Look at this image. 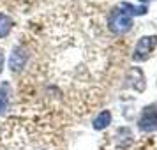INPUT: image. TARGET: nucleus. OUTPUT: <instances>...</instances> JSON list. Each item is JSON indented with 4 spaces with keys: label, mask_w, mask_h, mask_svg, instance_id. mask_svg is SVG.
I'll return each mask as SVG.
<instances>
[{
    "label": "nucleus",
    "mask_w": 157,
    "mask_h": 150,
    "mask_svg": "<svg viewBox=\"0 0 157 150\" xmlns=\"http://www.w3.org/2000/svg\"><path fill=\"white\" fill-rule=\"evenodd\" d=\"M108 25H109V30L113 34L124 36V34H127L129 30L132 29V18L129 14H125L122 9H113L109 18H108Z\"/></svg>",
    "instance_id": "f257e3e1"
},
{
    "label": "nucleus",
    "mask_w": 157,
    "mask_h": 150,
    "mask_svg": "<svg viewBox=\"0 0 157 150\" xmlns=\"http://www.w3.org/2000/svg\"><path fill=\"white\" fill-rule=\"evenodd\" d=\"M157 46V36H145L141 37L134 46V53H132V60L141 62L147 60L150 57V53L154 51V48Z\"/></svg>",
    "instance_id": "f03ea898"
},
{
    "label": "nucleus",
    "mask_w": 157,
    "mask_h": 150,
    "mask_svg": "<svg viewBox=\"0 0 157 150\" xmlns=\"http://www.w3.org/2000/svg\"><path fill=\"white\" fill-rule=\"evenodd\" d=\"M138 127L143 133H154L157 131V108L155 106H147L140 115Z\"/></svg>",
    "instance_id": "7ed1b4c3"
},
{
    "label": "nucleus",
    "mask_w": 157,
    "mask_h": 150,
    "mask_svg": "<svg viewBox=\"0 0 157 150\" xmlns=\"http://www.w3.org/2000/svg\"><path fill=\"white\" fill-rule=\"evenodd\" d=\"M27 60H29L27 50H25L23 46H16L14 50H13V53H11V58H9V67H11V71L20 72L23 67H25Z\"/></svg>",
    "instance_id": "20e7f679"
},
{
    "label": "nucleus",
    "mask_w": 157,
    "mask_h": 150,
    "mask_svg": "<svg viewBox=\"0 0 157 150\" xmlns=\"http://www.w3.org/2000/svg\"><path fill=\"white\" fill-rule=\"evenodd\" d=\"M94 129L95 131H102V129H106L109 124H111V111L109 110H102L95 118H94Z\"/></svg>",
    "instance_id": "39448f33"
},
{
    "label": "nucleus",
    "mask_w": 157,
    "mask_h": 150,
    "mask_svg": "<svg viewBox=\"0 0 157 150\" xmlns=\"http://www.w3.org/2000/svg\"><path fill=\"white\" fill-rule=\"evenodd\" d=\"M9 97H11V87L7 81L0 85V115L6 113L9 108Z\"/></svg>",
    "instance_id": "423d86ee"
},
{
    "label": "nucleus",
    "mask_w": 157,
    "mask_h": 150,
    "mask_svg": "<svg viewBox=\"0 0 157 150\" xmlns=\"http://www.w3.org/2000/svg\"><path fill=\"white\" fill-rule=\"evenodd\" d=\"M120 9H124V13L129 14L131 18H132V16H141V14H147V13H148L147 6H132V4H127V2H122Z\"/></svg>",
    "instance_id": "0eeeda50"
},
{
    "label": "nucleus",
    "mask_w": 157,
    "mask_h": 150,
    "mask_svg": "<svg viewBox=\"0 0 157 150\" xmlns=\"http://www.w3.org/2000/svg\"><path fill=\"white\" fill-rule=\"evenodd\" d=\"M13 25H14V21H13L11 16L0 13V39H2V37H7L9 34H11Z\"/></svg>",
    "instance_id": "6e6552de"
},
{
    "label": "nucleus",
    "mask_w": 157,
    "mask_h": 150,
    "mask_svg": "<svg viewBox=\"0 0 157 150\" xmlns=\"http://www.w3.org/2000/svg\"><path fill=\"white\" fill-rule=\"evenodd\" d=\"M140 2H141V4H147V2H152V0H140Z\"/></svg>",
    "instance_id": "1a4fd4ad"
}]
</instances>
